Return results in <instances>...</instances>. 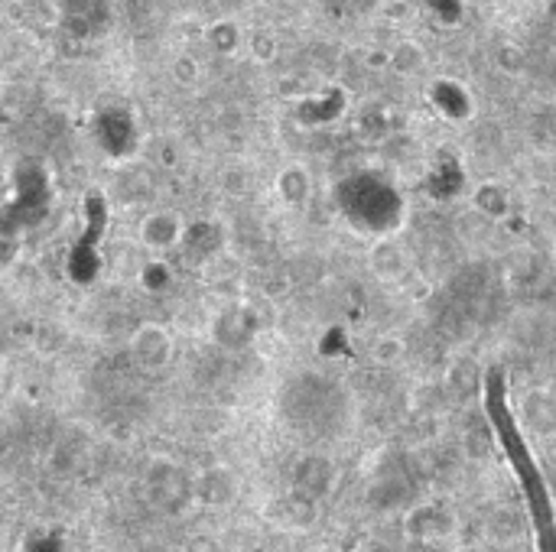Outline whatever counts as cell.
<instances>
[{"mask_svg":"<svg viewBox=\"0 0 556 552\" xmlns=\"http://www.w3.org/2000/svg\"><path fill=\"white\" fill-rule=\"evenodd\" d=\"M280 195L287 202H303L309 195V176L303 173V169H287V173L280 176Z\"/></svg>","mask_w":556,"mask_h":552,"instance_id":"obj_5","label":"cell"},{"mask_svg":"<svg viewBox=\"0 0 556 552\" xmlns=\"http://www.w3.org/2000/svg\"><path fill=\"white\" fill-rule=\"evenodd\" d=\"M179 241V221L173 215H153L144 221V244L150 247H173Z\"/></svg>","mask_w":556,"mask_h":552,"instance_id":"obj_3","label":"cell"},{"mask_svg":"<svg viewBox=\"0 0 556 552\" xmlns=\"http://www.w3.org/2000/svg\"><path fill=\"white\" fill-rule=\"evenodd\" d=\"M400 354H404V341L400 338H381L378 345H374V358L384 364H394Z\"/></svg>","mask_w":556,"mask_h":552,"instance_id":"obj_7","label":"cell"},{"mask_svg":"<svg viewBox=\"0 0 556 552\" xmlns=\"http://www.w3.org/2000/svg\"><path fill=\"white\" fill-rule=\"evenodd\" d=\"M391 62H394V69H397L400 75H417V72L423 69L426 59H423V49H420L417 43H404V46L394 49Z\"/></svg>","mask_w":556,"mask_h":552,"instance_id":"obj_4","label":"cell"},{"mask_svg":"<svg viewBox=\"0 0 556 552\" xmlns=\"http://www.w3.org/2000/svg\"><path fill=\"white\" fill-rule=\"evenodd\" d=\"M371 270L378 273L381 280H397V276L407 270V257L394 241H378L371 247Z\"/></svg>","mask_w":556,"mask_h":552,"instance_id":"obj_1","label":"cell"},{"mask_svg":"<svg viewBox=\"0 0 556 552\" xmlns=\"http://www.w3.org/2000/svg\"><path fill=\"white\" fill-rule=\"evenodd\" d=\"M478 208H482L485 215H504L508 212V195H504L498 186H485L478 192Z\"/></svg>","mask_w":556,"mask_h":552,"instance_id":"obj_6","label":"cell"},{"mask_svg":"<svg viewBox=\"0 0 556 552\" xmlns=\"http://www.w3.org/2000/svg\"><path fill=\"white\" fill-rule=\"evenodd\" d=\"M134 351L147 364H166V358H170V335H166L163 328H157V325L140 328L137 338H134Z\"/></svg>","mask_w":556,"mask_h":552,"instance_id":"obj_2","label":"cell"}]
</instances>
